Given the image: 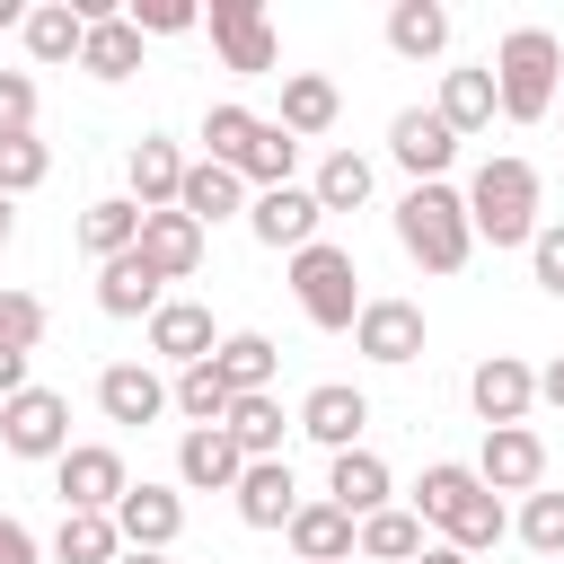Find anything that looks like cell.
<instances>
[{"label":"cell","instance_id":"obj_11","mask_svg":"<svg viewBox=\"0 0 564 564\" xmlns=\"http://www.w3.org/2000/svg\"><path fill=\"white\" fill-rule=\"evenodd\" d=\"M388 159H397L414 185H441L449 159H458V132H449L432 106H397V115H388Z\"/></svg>","mask_w":564,"mask_h":564},{"label":"cell","instance_id":"obj_18","mask_svg":"<svg viewBox=\"0 0 564 564\" xmlns=\"http://www.w3.org/2000/svg\"><path fill=\"white\" fill-rule=\"evenodd\" d=\"M388 494H397V476H388V458H379V449H335V458H326V502H335L344 520L388 511Z\"/></svg>","mask_w":564,"mask_h":564},{"label":"cell","instance_id":"obj_46","mask_svg":"<svg viewBox=\"0 0 564 564\" xmlns=\"http://www.w3.org/2000/svg\"><path fill=\"white\" fill-rule=\"evenodd\" d=\"M26 361H35V352H9V344H0V405H9L18 388H35V379H26Z\"/></svg>","mask_w":564,"mask_h":564},{"label":"cell","instance_id":"obj_35","mask_svg":"<svg viewBox=\"0 0 564 564\" xmlns=\"http://www.w3.org/2000/svg\"><path fill=\"white\" fill-rule=\"evenodd\" d=\"M132 238H141V203H132V194H97V203L79 212V247H88L97 264H106V256H123Z\"/></svg>","mask_w":564,"mask_h":564},{"label":"cell","instance_id":"obj_50","mask_svg":"<svg viewBox=\"0 0 564 564\" xmlns=\"http://www.w3.org/2000/svg\"><path fill=\"white\" fill-rule=\"evenodd\" d=\"M115 564H167V555H150V546H123V555H115Z\"/></svg>","mask_w":564,"mask_h":564},{"label":"cell","instance_id":"obj_24","mask_svg":"<svg viewBox=\"0 0 564 564\" xmlns=\"http://www.w3.org/2000/svg\"><path fill=\"white\" fill-rule=\"evenodd\" d=\"M212 370H220V388H229V397H264V388H273V370H282V344H273V335H256V326H238V335H220V344H212Z\"/></svg>","mask_w":564,"mask_h":564},{"label":"cell","instance_id":"obj_49","mask_svg":"<svg viewBox=\"0 0 564 564\" xmlns=\"http://www.w3.org/2000/svg\"><path fill=\"white\" fill-rule=\"evenodd\" d=\"M414 564H467V555H458V546H423Z\"/></svg>","mask_w":564,"mask_h":564},{"label":"cell","instance_id":"obj_21","mask_svg":"<svg viewBox=\"0 0 564 564\" xmlns=\"http://www.w3.org/2000/svg\"><path fill=\"white\" fill-rule=\"evenodd\" d=\"M229 502H238V520H247V529H291V511H300L291 458H247V476L229 485Z\"/></svg>","mask_w":564,"mask_h":564},{"label":"cell","instance_id":"obj_32","mask_svg":"<svg viewBox=\"0 0 564 564\" xmlns=\"http://www.w3.org/2000/svg\"><path fill=\"white\" fill-rule=\"evenodd\" d=\"M432 115L467 141V132H485L494 123V70L476 62V70H441V97H432Z\"/></svg>","mask_w":564,"mask_h":564},{"label":"cell","instance_id":"obj_20","mask_svg":"<svg viewBox=\"0 0 564 564\" xmlns=\"http://www.w3.org/2000/svg\"><path fill=\"white\" fill-rule=\"evenodd\" d=\"M97 414L106 423H159L167 414V379L150 361H106L97 370Z\"/></svg>","mask_w":564,"mask_h":564},{"label":"cell","instance_id":"obj_26","mask_svg":"<svg viewBox=\"0 0 564 564\" xmlns=\"http://www.w3.org/2000/svg\"><path fill=\"white\" fill-rule=\"evenodd\" d=\"M176 212H185L194 229H212V220H247V185H238L229 167H212V159H185V185H176Z\"/></svg>","mask_w":564,"mask_h":564},{"label":"cell","instance_id":"obj_34","mask_svg":"<svg viewBox=\"0 0 564 564\" xmlns=\"http://www.w3.org/2000/svg\"><path fill=\"white\" fill-rule=\"evenodd\" d=\"M370 185H379V176H370V159H361V150H326V159H317V176H308L317 212H361V203H370Z\"/></svg>","mask_w":564,"mask_h":564},{"label":"cell","instance_id":"obj_45","mask_svg":"<svg viewBox=\"0 0 564 564\" xmlns=\"http://www.w3.org/2000/svg\"><path fill=\"white\" fill-rule=\"evenodd\" d=\"M0 564H44L35 529H26V520H9V511H0Z\"/></svg>","mask_w":564,"mask_h":564},{"label":"cell","instance_id":"obj_13","mask_svg":"<svg viewBox=\"0 0 564 564\" xmlns=\"http://www.w3.org/2000/svg\"><path fill=\"white\" fill-rule=\"evenodd\" d=\"M317 194L308 185H264V194H247V229H256V247H273V256H300L308 238H317Z\"/></svg>","mask_w":564,"mask_h":564},{"label":"cell","instance_id":"obj_8","mask_svg":"<svg viewBox=\"0 0 564 564\" xmlns=\"http://www.w3.org/2000/svg\"><path fill=\"white\" fill-rule=\"evenodd\" d=\"M123 485H132V467H123L115 441H70V449L53 458V494H62V511H115Z\"/></svg>","mask_w":564,"mask_h":564},{"label":"cell","instance_id":"obj_15","mask_svg":"<svg viewBox=\"0 0 564 564\" xmlns=\"http://www.w3.org/2000/svg\"><path fill=\"white\" fill-rule=\"evenodd\" d=\"M291 423H300V432H308V441H317V449L335 458V449H361L370 397H361L352 379H326V388H308V397H300V414H291Z\"/></svg>","mask_w":564,"mask_h":564},{"label":"cell","instance_id":"obj_51","mask_svg":"<svg viewBox=\"0 0 564 564\" xmlns=\"http://www.w3.org/2000/svg\"><path fill=\"white\" fill-rule=\"evenodd\" d=\"M0 26H26V9H18V0H0Z\"/></svg>","mask_w":564,"mask_h":564},{"label":"cell","instance_id":"obj_17","mask_svg":"<svg viewBox=\"0 0 564 564\" xmlns=\"http://www.w3.org/2000/svg\"><path fill=\"white\" fill-rule=\"evenodd\" d=\"M132 256H141L159 282H194V273H203V229H194L185 212H141Z\"/></svg>","mask_w":564,"mask_h":564},{"label":"cell","instance_id":"obj_10","mask_svg":"<svg viewBox=\"0 0 564 564\" xmlns=\"http://www.w3.org/2000/svg\"><path fill=\"white\" fill-rule=\"evenodd\" d=\"M467 405H476V423H485V432L529 423V405H538V370H529L520 352H485V361L467 370Z\"/></svg>","mask_w":564,"mask_h":564},{"label":"cell","instance_id":"obj_38","mask_svg":"<svg viewBox=\"0 0 564 564\" xmlns=\"http://www.w3.org/2000/svg\"><path fill=\"white\" fill-rule=\"evenodd\" d=\"M167 405L185 414V432H212V423L229 414V388H220V370H212V361H194V370H176V379H167Z\"/></svg>","mask_w":564,"mask_h":564},{"label":"cell","instance_id":"obj_3","mask_svg":"<svg viewBox=\"0 0 564 564\" xmlns=\"http://www.w3.org/2000/svg\"><path fill=\"white\" fill-rule=\"evenodd\" d=\"M397 247L423 264V273H458L476 256V229H467V194L441 176V185H405L397 194Z\"/></svg>","mask_w":564,"mask_h":564},{"label":"cell","instance_id":"obj_23","mask_svg":"<svg viewBox=\"0 0 564 564\" xmlns=\"http://www.w3.org/2000/svg\"><path fill=\"white\" fill-rule=\"evenodd\" d=\"M123 185H132V203H141V212H176L185 150H176L167 132H141V141H132V159H123Z\"/></svg>","mask_w":564,"mask_h":564},{"label":"cell","instance_id":"obj_48","mask_svg":"<svg viewBox=\"0 0 564 564\" xmlns=\"http://www.w3.org/2000/svg\"><path fill=\"white\" fill-rule=\"evenodd\" d=\"M9 238H18V203L0 194V256H9Z\"/></svg>","mask_w":564,"mask_h":564},{"label":"cell","instance_id":"obj_42","mask_svg":"<svg viewBox=\"0 0 564 564\" xmlns=\"http://www.w3.org/2000/svg\"><path fill=\"white\" fill-rule=\"evenodd\" d=\"M123 18H132L141 35H194V26H203V9H194V0H132Z\"/></svg>","mask_w":564,"mask_h":564},{"label":"cell","instance_id":"obj_7","mask_svg":"<svg viewBox=\"0 0 564 564\" xmlns=\"http://www.w3.org/2000/svg\"><path fill=\"white\" fill-rule=\"evenodd\" d=\"M203 26H212L220 70H238V79H264V70L282 62V35H273V18H264L256 0H212V9H203Z\"/></svg>","mask_w":564,"mask_h":564},{"label":"cell","instance_id":"obj_16","mask_svg":"<svg viewBox=\"0 0 564 564\" xmlns=\"http://www.w3.org/2000/svg\"><path fill=\"white\" fill-rule=\"evenodd\" d=\"M476 476H485V494H538L546 485V441L529 423H502V432H485Z\"/></svg>","mask_w":564,"mask_h":564},{"label":"cell","instance_id":"obj_5","mask_svg":"<svg viewBox=\"0 0 564 564\" xmlns=\"http://www.w3.org/2000/svg\"><path fill=\"white\" fill-rule=\"evenodd\" d=\"M467 229L485 238V247H529L538 238V167L529 159H485L476 176H467Z\"/></svg>","mask_w":564,"mask_h":564},{"label":"cell","instance_id":"obj_9","mask_svg":"<svg viewBox=\"0 0 564 564\" xmlns=\"http://www.w3.org/2000/svg\"><path fill=\"white\" fill-rule=\"evenodd\" d=\"M0 449L9 458H62L70 449V397L62 388H18L0 405Z\"/></svg>","mask_w":564,"mask_h":564},{"label":"cell","instance_id":"obj_43","mask_svg":"<svg viewBox=\"0 0 564 564\" xmlns=\"http://www.w3.org/2000/svg\"><path fill=\"white\" fill-rule=\"evenodd\" d=\"M529 273H538L546 300H564V220H538V238H529Z\"/></svg>","mask_w":564,"mask_h":564},{"label":"cell","instance_id":"obj_36","mask_svg":"<svg viewBox=\"0 0 564 564\" xmlns=\"http://www.w3.org/2000/svg\"><path fill=\"white\" fill-rule=\"evenodd\" d=\"M352 555H370V564H414V555H423V520L388 502V511H370V520L352 529Z\"/></svg>","mask_w":564,"mask_h":564},{"label":"cell","instance_id":"obj_47","mask_svg":"<svg viewBox=\"0 0 564 564\" xmlns=\"http://www.w3.org/2000/svg\"><path fill=\"white\" fill-rule=\"evenodd\" d=\"M538 405H555V414H564V352L538 370Z\"/></svg>","mask_w":564,"mask_h":564},{"label":"cell","instance_id":"obj_39","mask_svg":"<svg viewBox=\"0 0 564 564\" xmlns=\"http://www.w3.org/2000/svg\"><path fill=\"white\" fill-rule=\"evenodd\" d=\"M511 529H520V546H529V555H546V564H555V555H564V494H546V485H538V494H520V520H511Z\"/></svg>","mask_w":564,"mask_h":564},{"label":"cell","instance_id":"obj_1","mask_svg":"<svg viewBox=\"0 0 564 564\" xmlns=\"http://www.w3.org/2000/svg\"><path fill=\"white\" fill-rule=\"evenodd\" d=\"M423 529H441V546H458V555H485L502 529H511V511H502V494H485V476L476 467H458V458H432L423 476H414V502H405Z\"/></svg>","mask_w":564,"mask_h":564},{"label":"cell","instance_id":"obj_12","mask_svg":"<svg viewBox=\"0 0 564 564\" xmlns=\"http://www.w3.org/2000/svg\"><path fill=\"white\" fill-rule=\"evenodd\" d=\"M352 352L379 361V370L423 361V308H414V300H361V317H352Z\"/></svg>","mask_w":564,"mask_h":564},{"label":"cell","instance_id":"obj_33","mask_svg":"<svg viewBox=\"0 0 564 564\" xmlns=\"http://www.w3.org/2000/svg\"><path fill=\"white\" fill-rule=\"evenodd\" d=\"M282 397L264 388V397H229V414H220V432L238 441V458H282Z\"/></svg>","mask_w":564,"mask_h":564},{"label":"cell","instance_id":"obj_31","mask_svg":"<svg viewBox=\"0 0 564 564\" xmlns=\"http://www.w3.org/2000/svg\"><path fill=\"white\" fill-rule=\"evenodd\" d=\"M79 70L106 79V88L132 79V70H141V26H132V18H97V26L79 35Z\"/></svg>","mask_w":564,"mask_h":564},{"label":"cell","instance_id":"obj_44","mask_svg":"<svg viewBox=\"0 0 564 564\" xmlns=\"http://www.w3.org/2000/svg\"><path fill=\"white\" fill-rule=\"evenodd\" d=\"M35 132V79L26 70H0V141Z\"/></svg>","mask_w":564,"mask_h":564},{"label":"cell","instance_id":"obj_19","mask_svg":"<svg viewBox=\"0 0 564 564\" xmlns=\"http://www.w3.org/2000/svg\"><path fill=\"white\" fill-rule=\"evenodd\" d=\"M212 308L203 300H159L150 308V352L167 361V370H194V361H212Z\"/></svg>","mask_w":564,"mask_h":564},{"label":"cell","instance_id":"obj_22","mask_svg":"<svg viewBox=\"0 0 564 564\" xmlns=\"http://www.w3.org/2000/svg\"><path fill=\"white\" fill-rule=\"evenodd\" d=\"M335 115H344V88L326 79V70H282V132L291 141H326L335 132Z\"/></svg>","mask_w":564,"mask_h":564},{"label":"cell","instance_id":"obj_29","mask_svg":"<svg viewBox=\"0 0 564 564\" xmlns=\"http://www.w3.org/2000/svg\"><path fill=\"white\" fill-rule=\"evenodd\" d=\"M352 529H361V520H344L335 502H300L282 538H291L300 564H352Z\"/></svg>","mask_w":564,"mask_h":564},{"label":"cell","instance_id":"obj_28","mask_svg":"<svg viewBox=\"0 0 564 564\" xmlns=\"http://www.w3.org/2000/svg\"><path fill=\"white\" fill-rule=\"evenodd\" d=\"M18 35H26V62H35V70H62V62L79 70V35H88V26H79L70 0H35Z\"/></svg>","mask_w":564,"mask_h":564},{"label":"cell","instance_id":"obj_2","mask_svg":"<svg viewBox=\"0 0 564 564\" xmlns=\"http://www.w3.org/2000/svg\"><path fill=\"white\" fill-rule=\"evenodd\" d=\"M203 159H212V167H229L247 194H264V185H291V167H300V141H291L273 115H256V106L220 97V106L203 115Z\"/></svg>","mask_w":564,"mask_h":564},{"label":"cell","instance_id":"obj_40","mask_svg":"<svg viewBox=\"0 0 564 564\" xmlns=\"http://www.w3.org/2000/svg\"><path fill=\"white\" fill-rule=\"evenodd\" d=\"M44 176H53V150H44L35 132H18V141H0V194H9V203H18V194H35Z\"/></svg>","mask_w":564,"mask_h":564},{"label":"cell","instance_id":"obj_27","mask_svg":"<svg viewBox=\"0 0 564 564\" xmlns=\"http://www.w3.org/2000/svg\"><path fill=\"white\" fill-rule=\"evenodd\" d=\"M159 300H167V282H159L132 247L97 264V308H106V317H141V326H150V308H159Z\"/></svg>","mask_w":564,"mask_h":564},{"label":"cell","instance_id":"obj_37","mask_svg":"<svg viewBox=\"0 0 564 564\" xmlns=\"http://www.w3.org/2000/svg\"><path fill=\"white\" fill-rule=\"evenodd\" d=\"M123 538H115V511H62L53 529V564H115Z\"/></svg>","mask_w":564,"mask_h":564},{"label":"cell","instance_id":"obj_25","mask_svg":"<svg viewBox=\"0 0 564 564\" xmlns=\"http://www.w3.org/2000/svg\"><path fill=\"white\" fill-rule=\"evenodd\" d=\"M238 476H247V458H238V441H229L220 423L176 441V485H185V494H229Z\"/></svg>","mask_w":564,"mask_h":564},{"label":"cell","instance_id":"obj_30","mask_svg":"<svg viewBox=\"0 0 564 564\" xmlns=\"http://www.w3.org/2000/svg\"><path fill=\"white\" fill-rule=\"evenodd\" d=\"M388 53H405V62L449 53V9L441 0H388Z\"/></svg>","mask_w":564,"mask_h":564},{"label":"cell","instance_id":"obj_4","mask_svg":"<svg viewBox=\"0 0 564 564\" xmlns=\"http://www.w3.org/2000/svg\"><path fill=\"white\" fill-rule=\"evenodd\" d=\"M494 115H511V123H546L555 115V70H564V44L546 35V26H511L502 44H494Z\"/></svg>","mask_w":564,"mask_h":564},{"label":"cell","instance_id":"obj_41","mask_svg":"<svg viewBox=\"0 0 564 564\" xmlns=\"http://www.w3.org/2000/svg\"><path fill=\"white\" fill-rule=\"evenodd\" d=\"M0 344L9 352H35L44 344V300L35 291H0Z\"/></svg>","mask_w":564,"mask_h":564},{"label":"cell","instance_id":"obj_14","mask_svg":"<svg viewBox=\"0 0 564 564\" xmlns=\"http://www.w3.org/2000/svg\"><path fill=\"white\" fill-rule=\"evenodd\" d=\"M115 538L123 546H150V555H167L176 538H185V494L176 485H123V502H115Z\"/></svg>","mask_w":564,"mask_h":564},{"label":"cell","instance_id":"obj_6","mask_svg":"<svg viewBox=\"0 0 564 564\" xmlns=\"http://www.w3.org/2000/svg\"><path fill=\"white\" fill-rule=\"evenodd\" d=\"M291 300H300V317H308V326L352 335V317H361V264H352V247L308 238V247L291 256Z\"/></svg>","mask_w":564,"mask_h":564}]
</instances>
